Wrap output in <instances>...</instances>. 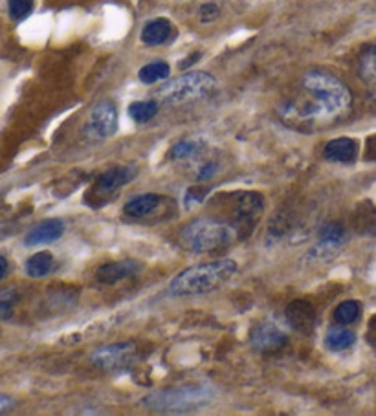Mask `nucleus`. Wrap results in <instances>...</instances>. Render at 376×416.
I'll list each match as a JSON object with an SVG mask.
<instances>
[{
  "label": "nucleus",
  "mask_w": 376,
  "mask_h": 416,
  "mask_svg": "<svg viewBox=\"0 0 376 416\" xmlns=\"http://www.w3.org/2000/svg\"><path fill=\"white\" fill-rule=\"evenodd\" d=\"M134 358H136V349H134V345L129 343V341L101 347V349H98L92 354V361L105 370L123 369V367L133 363Z\"/></svg>",
  "instance_id": "nucleus-7"
},
{
  "label": "nucleus",
  "mask_w": 376,
  "mask_h": 416,
  "mask_svg": "<svg viewBox=\"0 0 376 416\" xmlns=\"http://www.w3.org/2000/svg\"><path fill=\"white\" fill-rule=\"evenodd\" d=\"M237 274V262L231 259H220L206 264L191 266L171 281L169 293L173 297H187V295H200V293L213 292L222 286Z\"/></svg>",
  "instance_id": "nucleus-2"
},
{
  "label": "nucleus",
  "mask_w": 376,
  "mask_h": 416,
  "mask_svg": "<svg viewBox=\"0 0 376 416\" xmlns=\"http://www.w3.org/2000/svg\"><path fill=\"white\" fill-rule=\"evenodd\" d=\"M8 268H10V264H8V259L0 255V281L6 277V274H8Z\"/></svg>",
  "instance_id": "nucleus-30"
},
{
  "label": "nucleus",
  "mask_w": 376,
  "mask_h": 416,
  "mask_svg": "<svg viewBox=\"0 0 376 416\" xmlns=\"http://www.w3.org/2000/svg\"><path fill=\"white\" fill-rule=\"evenodd\" d=\"M235 241V227L217 222L211 218H200L182 229L180 242L193 253H211L229 246Z\"/></svg>",
  "instance_id": "nucleus-3"
},
{
  "label": "nucleus",
  "mask_w": 376,
  "mask_h": 416,
  "mask_svg": "<svg viewBox=\"0 0 376 416\" xmlns=\"http://www.w3.org/2000/svg\"><path fill=\"white\" fill-rule=\"evenodd\" d=\"M262 206H264V200H262L261 194L257 193L243 194V199L239 200L237 203V220L241 224H244V226H246L250 220L255 222L259 213L262 211Z\"/></svg>",
  "instance_id": "nucleus-16"
},
{
  "label": "nucleus",
  "mask_w": 376,
  "mask_h": 416,
  "mask_svg": "<svg viewBox=\"0 0 376 416\" xmlns=\"http://www.w3.org/2000/svg\"><path fill=\"white\" fill-rule=\"evenodd\" d=\"M353 110V94L338 77L325 70H309L300 92L279 105V118L295 128H323L340 123Z\"/></svg>",
  "instance_id": "nucleus-1"
},
{
  "label": "nucleus",
  "mask_w": 376,
  "mask_h": 416,
  "mask_svg": "<svg viewBox=\"0 0 376 416\" xmlns=\"http://www.w3.org/2000/svg\"><path fill=\"white\" fill-rule=\"evenodd\" d=\"M160 202H162V199L154 193L138 194V196H134V199H130L129 202L125 203L123 211L125 215H129V217L142 218L153 213L154 209L160 206Z\"/></svg>",
  "instance_id": "nucleus-15"
},
{
  "label": "nucleus",
  "mask_w": 376,
  "mask_h": 416,
  "mask_svg": "<svg viewBox=\"0 0 376 416\" xmlns=\"http://www.w3.org/2000/svg\"><path fill=\"white\" fill-rule=\"evenodd\" d=\"M160 103L154 101H134L129 107V116L136 123H147L158 114Z\"/></svg>",
  "instance_id": "nucleus-21"
},
{
  "label": "nucleus",
  "mask_w": 376,
  "mask_h": 416,
  "mask_svg": "<svg viewBox=\"0 0 376 416\" xmlns=\"http://www.w3.org/2000/svg\"><path fill=\"white\" fill-rule=\"evenodd\" d=\"M11 400L8 396H4V394H0V411H4L6 407L10 405Z\"/></svg>",
  "instance_id": "nucleus-32"
},
{
  "label": "nucleus",
  "mask_w": 376,
  "mask_h": 416,
  "mask_svg": "<svg viewBox=\"0 0 376 416\" xmlns=\"http://www.w3.org/2000/svg\"><path fill=\"white\" fill-rule=\"evenodd\" d=\"M134 175L136 173L130 167H116V169L107 170L95 182L94 194L95 196H110L112 193L121 189L125 184H129L134 178Z\"/></svg>",
  "instance_id": "nucleus-11"
},
{
  "label": "nucleus",
  "mask_w": 376,
  "mask_h": 416,
  "mask_svg": "<svg viewBox=\"0 0 376 416\" xmlns=\"http://www.w3.org/2000/svg\"><path fill=\"white\" fill-rule=\"evenodd\" d=\"M171 22L167 19H154L143 28L142 32V43L147 46H158L163 44L167 39L171 37Z\"/></svg>",
  "instance_id": "nucleus-17"
},
{
  "label": "nucleus",
  "mask_w": 376,
  "mask_h": 416,
  "mask_svg": "<svg viewBox=\"0 0 376 416\" xmlns=\"http://www.w3.org/2000/svg\"><path fill=\"white\" fill-rule=\"evenodd\" d=\"M358 154V145L351 137H336L333 142L327 143L323 151V156L329 161H340V163H349L353 161Z\"/></svg>",
  "instance_id": "nucleus-14"
},
{
  "label": "nucleus",
  "mask_w": 376,
  "mask_h": 416,
  "mask_svg": "<svg viewBox=\"0 0 376 416\" xmlns=\"http://www.w3.org/2000/svg\"><path fill=\"white\" fill-rule=\"evenodd\" d=\"M343 242H345V229L336 222L325 224L319 232V242L310 251V255H318L321 259L333 255L334 251L343 246Z\"/></svg>",
  "instance_id": "nucleus-13"
},
{
  "label": "nucleus",
  "mask_w": 376,
  "mask_h": 416,
  "mask_svg": "<svg viewBox=\"0 0 376 416\" xmlns=\"http://www.w3.org/2000/svg\"><path fill=\"white\" fill-rule=\"evenodd\" d=\"M288 325L301 334H310L316 326V310L309 301H292L285 310Z\"/></svg>",
  "instance_id": "nucleus-10"
},
{
  "label": "nucleus",
  "mask_w": 376,
  "mask_h": 416,
  "mask_svg": "<svg viewBox=\"0 0 376 416\" xmlns=\"http://www.w3.org/2000/svg\"><path fill=\"white\" fill-rule=\"evenodd\" d=\"M199 57H200V53H195V55H193V57H187V61H184V62H182L180 67H182V68H187V67H191V65H193V62H195V61H199Z\"/></svg>",
  "instance_id": "nucleus-31"
},
{
  "label": "nucleus",
  "mask_w": 376,
  "mask_h": 416,
  "mask_svg": "<svg viewBox=\"0 0 376 416\" xmlns=\"http://www.w3.org/2000/svg\"><path fill=\"white\" fill-rule=\"evenodd\" d=\"M217 88V79L208 72H189L169 81L154 92L158 103L180 105L187 101L204 100Z\"/></svg>",
  "instance_id": "nucleus-4"
},
{
  "label": "nucleus",
  "mask_w": 376,
  "mask_h": 416,
  "mask_svg": "<svg viewBox=\"0 0 376 416\" xmlns=\"http://www.w3.org/2000/svg\"><path fill=\"white\" fill-rule=\"evenodd\" d=\"M169 74H171V67H169L167 62L154 61L145 65V67L140 70L138 77L142 83H145V85H154V83H158V81L167 79Z\"/></svg>",
  "instance_id": "nucleus-20"
},
{
  "label": "nucleus",
  "mask_w": 376,
  "mask_h": 416,
  "mask_svg": "<svg viewBox=\"0 0 376 416\" xmlns=\"http://www.w3.org/2000/svg\"><path fill=\"white\" fill-rule=\"evenodd\" d=\"M34 10V0H10L8 2V11L13 20L26 19Z\"/></svg>",
  "instance_id": "nucleus-26"
},
{
  "label": "nucleus",
  "mask_w": 376,
  "mask_h": 416,
  "mask_svg": "<svg viewBox=\"0 0 376 416\" xmlns=\"http://www.w3.org/2000/svg\"><path fill=\"white\" fill-rule=\"evenodd\" d=\"M360 312H362L360 303H356V301H345V303H342L336 308L334 319H336L340 325H351V323H354L358 317H360Z\"/></svg>",
  "instance_id": "nucleus-23"
},
{
  "label": "nucleus",
  "mask_w": 376,
  "mask_h": 416,
  "mask_svg": "<svg viewBox=\"0 0 376 416\" xmlns=\"http://www.w3.org/2000/svg\"><path fill=\"white\" fill-rule=\"evenodd\" d=\"M118 130V110L112 101H100L85 123V134L92 142L107 140Z\"/></svg>",
  "instance_id": "nucleus-6"
},
{
  "label": "nucleus",
  "mask_w": 376,
  "mask_h": 416,
  "mask_svg": "<svg viewBox=\"0 0 376 416\" xmlns=\"http://www.w3.org/2000/svg\"><path fill=\"white\" fill-rule=\"evenodd\" d=\"M140 270H142V264H140L138 260L133 259L118 260V262H107V264L98 268V271H95V279L101 284H116L119 283V281L134 277Z\"/></svg>",
  "instance_id": "nucleus-9"
},
{
  "label": "nucleus",
  "mask_w": 376,
  "mask_h": 416,
  "mask_svg": "<svg viewBox=\"0 0 376 416\" xmlns=\"http://www.w3.org/2000/svg\"><path fill=\"white\" fill-rule=\"evenodd\" d=\"M219 6L215 4V2H206V4L200 6L199 10V17L202 22H213V20L219 17Z\"/></svg>",
  "instance_id": "nucleus-27"
},
{
  "label": "nucleus",
  "mask_w": 376,
  "mask_h": 416,
  "mask_svg": "<svg viewBox=\"0 0 376 416\" xmlns=\"http://www.w3.org/2000/svg\"><path fill=\"white\" fill-rule=\"evenodd\" d=\"M53 268V255L48 251H39L35 255H32L26 262V274L34 279L44 277L52 271Z\"/></svg>",
  "instance_id": "nucleus-19"
},
{
  "label": "nucleus",
  "mask_w": 376,
  "mask_h": 416,
  "mask_svg": "<svg viewBox=\"0 0 376 416\" xmlns=\"http://www.w3.org/2000/svg\"><path fill=\"white\" fill-rule=\"evenodd\" d=\"M354 334L351 330H345V328H330L327 337H325V345L329 347L330 350H345L351 349L354 345Z\"/></svg>",
  "instance_id": "nucleus-22"
},
{
  "label": "nucleus",
  "mask_w": 376,
  "mask_h": 416,
  "mask_svg": "<svg viewBox=\"0 0 376 416\" xmlns=\"http://www.w3.org/2000/svg\"><path fill=\"white\" fill-rule=\"evenodd\" d=\"M360 77L376 98V44L367 48L360 57Z\"/></svg>",
  "instance_id": "nucleus-18"
},
{
  "label": "nucleus",
  "mask_w": 376,
  "mask_h": 416,
  "mask_svg": "<svg viewBox=\"0 0 376 416\" xmlns=\"http://www.w3.org/2000/svg\"><path fill=\"white\" fill-rule=\"evenodd\" d=\"M206 194H208V189H202V187H193V189L187 191L186 194V206H193V203H199L206 199Z\"/></svg>",
  "instance_id": "nucleus-28"
},
{
  "label": "nucleus",
  "mask_w": 376,
  "mask_h": 416,
  "mask_svg": "<svg viewBox=\"0 0 376 416\" xmlns=\"http://www.w3.org/2000/svg\"><path fill=\"white\" fill-rule=\"evenodd\" d=\"M217 170H219L217 163H215V161H208V163H206V166L200 169V173H199V176H196V178H199V182H208V180H211V178H213Z\"/></svg>",
  "instance_id": "nucleus-29"
},
{
  "label": "nucleus",
  "mask_w": 376,
  "mask_h": 416,
  "mask_svg": "<svg viewBox=\"0 0 376 416\" xmlns=\"http://www.w3.org/2000/svg\"><path fill=\"white\" fill-rule=\"evenodd\" d=\"M17 301H19V293L15 292L13 288L0 292V319H10Z\"/></svg>",
  "instance_id": "nucleus-24"
},
{
  "label": "nucleus",
  "mask_w": 376,
  "mask_h": 416,
  "mask_svg": "<svg viewBox=\"0 0 376 416\" xmlns=\"http://www.w3.org/2000/svg\"><path fill=\"white\" fill-rule=\"evenodd\" d=\"M286 337L285 332L279 328L277 325L270 321H262L259 325L253 326L252 334H250V343L255 350H261V352H274V350H279L281 347L286 345Z\"/></svg>",
  "instance_id": "nucleus-8"
},
{
  "label": "nucleus",
  "mask_w": 376,
  "mask_h": 416,
  "mask_svg": "<svg viewBox=\"0 0 376 416\" xmlns=\"http://www.w3.org/2000/svg\"><path fill=\"white\" fill-rule=\"evenodd\" d=\"M199 149L200 143L195 142V140H182V142H178L177 145L173 147L171 154L175 160H186V158L195 156Z\"/></svg>",
  "instance_id": "nucleus-25"
},
{
  "label": "nucleus",
  "mask_w": 376,
  "mask_h": 416,
  "mask_svg": "<svg viewBox=\"0 0 376 416\" xmlns=\"http://www.w3.org/2000/svg\"><path fill=\"white\" fill-rule=\"evenodd\" d=\"M65 233V224L59 218H50L44 222L37 224L32 227V232H28L24 244L26 246H44V244H52V242L59 241Z\"/></svg>",
  "instance_id": "nucleus-12"
},
{
  "label": "nucleus",
  "mask_w": 376,
  "mask_h": 416,
  "mask_svg": "<svg viewBox=\"0 0 376 416\" xmlns=\"http://www.w3.org/2000/svg\"><path fill=\"white\" fill-rule=\"evenodd\" d=\"M210 402L211 393L206 387H178L143 398V405L162 412H186L200 409Z\"/></svg>",
  "instance_id": "nucleus-5"
}]
</instances>
